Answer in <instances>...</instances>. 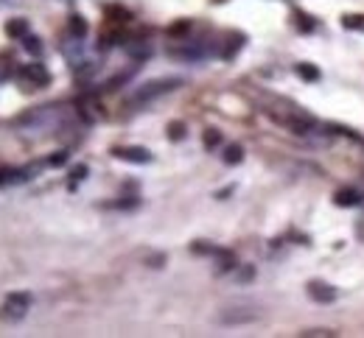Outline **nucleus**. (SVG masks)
Listing matches in <instances>:
<instances>
[{"label": "nucleus", "instance_id": "20", "mask_svg": "<svg viewBox=\"0 0 364 338\" xmlns=\"http://www.w3.org/2000/svg\"><path fill=\"white\" fill-rule=\"evenodd\" d=\"M65 162H67V151H56V154L48 159L51 168H59V165H65Z\"/></svg>", "mask_w": 364, "mask_h": 338}, {"label": "nucleus", "instance_id": "12", "mask_svg": "<svg viewBox=\"0 0 364 338\" xmlns=\"http://www.w3.org/2000/svg\"><path fill=\"white\" fill-rule=\"evenodd\" d=\"M241 159H244V148H241V146H227L224 148V162L227 165H238Z\"/></svg>", "mask_w": 364, "mask_h": 338}, {"label": "nucleus", "instance_id": "3", "mask_svg": "<svg viewBox=\"0 0 364 338\" xmlns=\"http://www.w3.org/2000/svg\"><path fill=\"white\" fill-rule=\"evenodd\" d=\"M28 308H31V293H23V291L9 293L6 302L0 305V322H9V324L23 322L25 313H28Z\"/></svg>", "mask_w": 364, "mask_h": 338}, {"label": "nucleus", "instance_id": "18", "mask_svg": "<svg viewBox=\"0 0 364 338\" xmlns=\"http://www.w3.org/2000/svg\"><path fill=\"white\" fill-rule=\"evenodd\" d=\"M297 28H300V31H314V20H311L308 14H300V12H297Z\"/></svg>", "mask_w": 364, "mask_h": 338}, {"label": "nucleus", "instance_id": "14", "mask_svg": "<svg viewBox=\"0 0 364 338\" xmlns=\"http://www.w3.org/2000/svg\"><path fill=\"white\" fill-rule=\"evenodd\" d=\"M297 76H300V78H306V81H319V70H317L314 65H308V62L297 65Z\"/></svg>", "mask_w": 364, "mask_h": 338}, {"label": "nucleus", "instance_id": "21", "mask_svg": "<svg viewBox=\"0 0 364 338\" xmlns=\"http://www.w3.org/2000/svg\"><path fill=\"white\" fill-rule=\"evenodd\" d=\"M12 76V62L6 65V59H0V81H6Z\"/></svg>", "mask_w": 364, "mask_h": 338}, {"label": "nucleus", "instance_id": "11", "mask_svg": "<svg viewBox=\"0 0 364 338\" xmlns=\"http://www.w3.org/2000/svg\"><path fill=\"white\" fill-rule=\"evenodd\" d=\"M70 34H73L76 39H82V36L87 34V23H85V17H78V14L70 17Z\"/></svg>", "mask_w": 364, "mask_h": 338}, {"label": "nucleus", "instance_id": "2", "mask_svg": "<svg viewBox=\"0 0 364 338\" xmlns=\"http://www.w3.org/2000/svg\"><path fill=\"white\" fill-rule=\"evenodd\" d=\"M261 319V311L255 305H230V308H222L216 322L224 324V327H238V324H253Z\"/></svg>", "mask_w": 364, "mask_h": 338}, {"label": "nucleus", "instance_id": "17", "mask_svg": "<svg viewBox=\"0 0 364 338\" xmlns=\"http://www.w3.org/2000/svg\"><path fill=\"white\" fill-rule=\"evenodd\" d=\"M342 25H345V28H353V31H364V17H350V14H347V17L342 20Z\"/></svg>", "mask_w": 364, "mask_h": 338}, {"label": "nucleus", "instance_id": "15", "mask_svg": "<svg viewBox=\"0 0 364 338\" xmlns=\"http://www.w3.org/2000/svg\"><path fill=\"white\" fill-rule=\"evenodd\" d=\"M23 48H25L28 54L39 56V54H43V42H39L36 36H31V34H25V36H23Z\"/></svg>", "mask_w": 364, "mask_h": 338}, {"label": "nucleus", "instance_id": "6", "mask_svg": "<svg viewBox=\"0 0 364 338\" xmlns=\"http://www.w3.org/2000/svg\"><path fill=\"white\" fill-rule=\"evenodd\" d=\"M118 159H124V162H135V165H146L151 162V151L143 148V146H120L112 151Z\"/></svg>", "mask_w": 364, "mask_h": 338}, {"label": "nucleus", "instance_id": "13", "mask_svg": "<svg viewBox=\"0 0 364 338\" xmlns=\"http://www.w3.org/2000/svg\"><path fill=\"white\" fill-rule=\"evenodd\" d=\"M185 135H188V129H185V123H182V120H174V123H169V137H171L174 143L185 140Z\"/></svg>", "mask_w": 364, "mask_h": 338}, {"label": "nucleus", "instance_id": "22", "mask_svg": "<svg viewBox=\"0 0 364 338\" xmlns=\"http://www.w3.org/2000/svg\"><path fill=\"white\" fill-rule=\"evenodd\" d=\"M70 177H73V185H76L78 179H85V177H87V168H85V165H78V168H73V174H70Z\"/></svg>", "mask_w": 364, "mask_h": 338}, {"label": "nucleus", "instance_id": "4", "mask_svg": "<svg viewBox=\"0 0 364 338\" xmlns=\"http://www.w3.org/2000/svg\"><path fill=\"white\" fill-rule=\"evenodd\" d=\"M17 81H20L23 90H43L51 84V73L45 70V65L31 62V65H23L17 70Z\"/></svg>", "mask_w": 364, "mask_h": 338}, {"label": "nucleus", "instance_id": "5", "mask_svg": "<svg viewBox=\"0 0 364 338\" xmlns=\"http://www.w3.org/2000/svg\"><path fill=\"white\" fill-rule=\"evenodd\" d=\"M306 291H308V297H311L314 302H319V305H328V302L336 300V288L328 285V282H322V280H311V282L306 285Z\"/></svg>", "mask_w": 364, "mask_h": 338}, {"label": "nucleus", "instance_id": "8", "mask_svg": "<svg viewBox=\"0 0 364 338\" xmlns=\"http://www.w3.org/2000/svg\"><path fill=\"white\" fill-rule=\"evenodd\" d=\"M361 193L356 190V188H342V190H336L334 193V201H336V207H358L361 204Z\"/></svg>", "mask_w": 364, "mask_h": 338}, {"label": "nucleus", "instance_id": "16", "mask_svg": "<svg viewBox=\"0 0 364 338\" xmlns=\"http://www.w3.org/2000/svg\"><path fill=\"white\" fill-rule=\"evenodd\" d=\"M202 143H205V148H216V146L222 143V132L208 129V132H205V137H202Z\"/></svg>", "mask_w": 364, "mask_h": 338}, {"label": "nucleus", "instance_id": "9", "mask_svg": "<svg viewBox=\"0 0 364 338\" xmlns=\"http://www.w3.org/2000/svg\"><path fill=\"white\" fill-rule=\"evenodd\" d=\"M241 45H244V34H230L227 36V48L222 51V59H233Z\"/></svg>", "mask_w": 364, "mask_h": 338}, {"label": "nucleus", "instance_id": "7", "mask_svg": "<svg viewBox=\"0 0 364 338\" xmlns=\"http://www.w3.org/2000/svg\"><path fill=\"white\" fill-rule=\"evenodd\" d=\"M31 168H6L0 171V185H20V182H28L31 179Z\"/></svg>", "mask_w": 364, "mask_h": 338}, {"label": "nucleus", "instance_id": "10", "mask_svg": "<svg viewBox=\"0 0 364 338\" xmlns=\"http://www.w3.org/2000/svg\"><path fill=\"white\" fill-rule=\"evenodd\" d=\"M6 34H9V36H17V39H23V36L28 34V20H23V17H17V20H9V23H6Z\"/></svg>", "mask_w": 364, "mask_h": 338}, {"label": "nucleus", "instance_id": "23", "mask_svg": "<svg viewBox=\"0 0 364 338\" xmlns=\"http://www.w3.org/2000/svg\"><path fill=\"white\" fill-rule=\"evenodd\" d=\"M163 260H166V258H163V255H157V258H151V260H149V263H151V266H154V269H160V263H163Z\"/></svg>", "mask_w": 364, "mask_h": 338}, {"label": "nucleus", "instance_id": "1", "mask_svg": "<svg viewBox=\"0 0 364 338\" xmlns=\"http://www.w3.org/2000/svg\"><path fill=\"white\" fill-rule=\"evenodd\" d=\"M180 84H182V78H154V81L143 84V87H138V90L129 95V104H132V106L149 104V101H154V98H160V95H166V93L177 90Z\"/></svg>", "mask_w": 364, "mask_h": 338}, {"label": "nucleus", "instance_id": "19", "mask_svg": "<svg viewBox=\"0 0 364 338\" xmlns=\"http://www.w3.org/2000/svg\"><path fill=\"white\" fill-rule=\"evenodd\" d=\"M300 335H306V338H325V335H334V330H325V327H322V330H303Z\"/></svg>", "mask_w": 364, "mask_h": 338}]
</instances>
